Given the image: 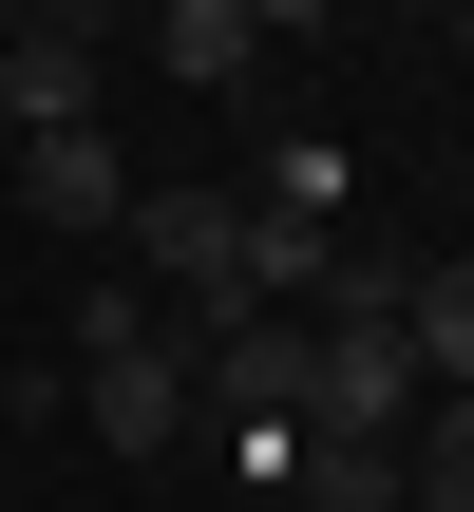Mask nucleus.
<instances>
[{"label": "nucleus", "mask_w": 474, "mask_h": 512, "mask_svg": "<svg viewBox=\"0 0 474 512\" xmlns=\"http://www.w3.org/2000/svg\"><path fill=\"white\" fill-rule=\"evenodd\" d=\"M133 266L152 285H190V304H228V266H247V190H133Z\"/></svg>", "instance_id": "obj_4"}, {"label": "nucleus", "mask_w": 474, "mask_h": 512, "mask_svg": "<svg viewBox=\"0 0 474 512\" xmlns=\"http://www.w3.org/2000/svg\"><path fill=\"white\" fill-rule=\"evenodd\" d=\"M0 133H95V0L0 19Z\"/></svg>", "instance_id": "obj_2"}, {"label": "nucleus", "mask_w": 474, "mask_h": 512, "mask_svg": "<svg viewBox=\"0 0 474 512\" xmlns=\"http://www.w3.org/2000/svg\"><path fill=\"white\" fill-rule=\"evenodd\" d=\"M19 209L38 228H133V152L114 133H19Z\"/></svg>", "instance_id": "obj_6"}, {"label": "nucleus", "mask_w": 474, "mask_h": 512, "mask_svg": "<svg viewBox=\"0 0 474 512\" xmlns=\"http://www.w3.org/2000/svg\"><path fill=\"white\" fill-rule=\"evenodd\" d=\"M323 19H342V0H247V38H323Z\"/></svg>", "instance_id": "obj_12"}, {"label": "nucleus", "mask_w": 474, "mask_h": 512, "mask_svg": "<svg viewBox=\"0 0 474 512\" xmlns=\"http://www.w3.org/2000/svg\"><path fill=\"white\" fill-rule=\"evenodd\" d=\"M247 209H285V228H342V152H323V133H266Z\"/></svg>", "instance_id": "obj_10"}, {"label": "nucleus", "mask_w": 474, "mask_h": 512, "mask_svg": "<svg viewBox=\"0 0 474 512\" xmlns=\"http://www.w3.org/2000/svg\"><path fill=\"white\" fill-rule=\"evenodd\" d=\"M399 512H474V380L418 399V437H399Z\"/></svg>", "instance_id": "obj_7"}, {"label": "nucleus", "mask_w": 474, "mask_h": 512, "mask_svg": "<svg viewBox=\"0 0 474 512\" xmlns=\"http://www.w3.org/2000/svg\"><path fill=\"white\" fill-rule=\"evenodd\" d=\"M76 418H95V456H171L209 399H190V361H171V342H114V361H76Z\"/></svg>", "instance_id": "obj_5"}, {"label": "nucleus", "mask_w": 474, "mask_h": 512, "mask_svg": "<svg viewBox=\"0 0 474 512\" xmlns=\"http://www.w3.org/2000/svg\"><path fill=\"white\" fill-rule=\"evenodd\" d=\"M399 342H418V380H474V247L399 285Z\"/></svg>", "instance_id": "obj_9"}, {"label": "nucleus", "mask_w": 474, "mask_h": 512, "mask_svg": "<svg viewBox=\"0 0 474 512\" xmlns=\"http://www.w3.org/2000/svg\"><path fill=\"white\" fill-rule=\"evenodd\" d=\"M228 437V494H304V418H209Z\"/></svg>", "instance_id": "obj_11"}, {"label": "nucleus", "mask_w": 474, "mask_h": 512, "mask_svg": "<svg viewBox=\"0 0 474 512\" xmlns=\"http://www.w3.org/2000/svg\"><path fill=\"white\" fill-rule=\"evenodd\" d=\"M0 418H19V380H0Z\"/></svg>", "instance_id": "obj_13"}, {"label": "nucleus", "mask_w": 474, "mask_h": 512, "mask_svg": "<svg viewBox=\"0 0 474 512\" xmlns=\"http://www.w3.org/2000/svg\"><path fill=\"white\" fill-rule=\"evenodd\" d=\"M152 38H171V95H247V76H266V38H247V0H171Z\"/></svg>", "instance_id": "obj_8"}, {"label": "nucleus", "mask_w": 474, "mask_h": 512, "mask_svg": "<svg viewBox=\"0 0 474 512\" xmlns=\"http://www.w3.org/2000/svg\"><path fill=\"white\" fill-rule=\"evenodd\" d=\"M190 399H209V418H304V323H285V304H209Z\"/></svg>", "instance_id": "obj_3"}, {"label": "nucleus", "mask_w": 474, "mask_h": 512, "mask_svg": "<svg viewBox=\"0 0 474 512\" xmlns=\"http://www.w3.org/2000/svg\"><path fill=\"white\" fill-rule=\"evenodd\" d=\"M418 342L399 323H304V437H361V456H399L418 437Z\"/></svg>", "instance_id": "obj_1"}]
</instances>
